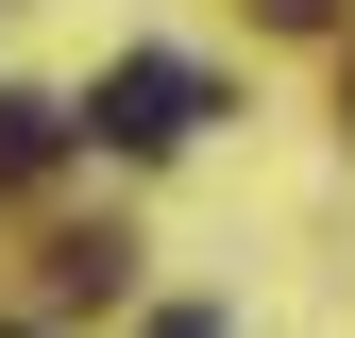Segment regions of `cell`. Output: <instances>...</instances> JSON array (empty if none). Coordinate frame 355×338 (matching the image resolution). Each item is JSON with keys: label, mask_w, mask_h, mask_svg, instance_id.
Listing matches in <instances>:
<instances>
[{"label": "cell", "mask_w": 355, "mask_h": 338, "mask_svg": "<svg viewBox=\"0 0 355 338\" xmlns=\"http://www.w3.org/2000/svg\"><path fill=\"white\" fill-rule=\"evenodd\" d=\"M203 118H220V84H203L187 51H119L102 102H85V136H102V152H187Z\"/></svg>", "instance_id": "6da1fadb"}, {"label": "cell", "mask_w": 355, "mask_h": 338, "mask_svg": "<svg viewBox=\"0 0 355 338\" xmlns=\"http://www.w3.org/2000/svg\"><path fill=\"white\" fill-rule=\"evenodd\" d=\"M68 136H85V118H68V102H17V84H0V186H34V169H51Z\"/></svg>", "instance_id": "7a4b0ae2"}, {"label": "cell", "mask_w": 355, "mask_h": 338, "mask_svg": "<svg viewBox=\"0 0 355 338\" xmlns=\"http://www.w3.org/2000/svg\"><path fill=\"white\" fill-rule=\"evenodd\" d=\"M136 287V237H51V305H119Z\"/></svg>", "instance_id": "3957f363"}, {"label": "cell", "mask_w": 355, "mask_h": 338, "mask_svg": "<svg viewBox=\"0 0 355 338\" xmlns=\"http://www.w3.org/2000/svg\"><path fill=\"white\" fill-rule=\"evenodd\" d=\"M136 338H220V321H203V305H169V321H136Z\"/></svg>", "instance_id": "277c9868"}, {"label": "cell", "mask_w": 355, "mask_h": 338, "mask_svg": "<svg viewBox=\"0 0 355 338\" xmlns=\"http://www.w3.org/2000/svg\"><path fill=\"white\" fill-rule=\"evenodd\" d=\"M271 17H338V0H271Z\"/></svg>", "instance_id": "5b68a950"}, {"label": "cell", "mask_w": 355, "mask_h": 338, "mask_svg": "<svg viewBox=\"0 0 355 338\" xmlns=\"http://www.w3.org/2000/svg\"><path fill=\"white\" fill-rule=\"evenodd\" d=\"M0 338H34V321H0Z\"/></svg>", "instance_id": "8992f818"}]
</instances>
